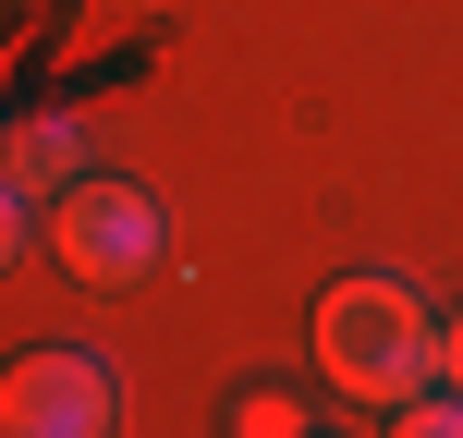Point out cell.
<instances>
[{
    "instance_id": "obj_1",
    "label": "cell",
    "mask_w": 463,
    "mask_h": 438,
    "mask_svg": "<svg viewBox=\"0 0 463 438\" xmlns=\"http://www.w3.org/2000/svg\"><path fill=\"white\" fill-rule=\"evenodd\" d=\"M317 366L342 402H366V415H402V402L439 390V317H427L402 280H329L317 293Z\"/></svg>"
},
{
    "instance_id": "obj_2",
    "label": "cell",
    "mask_w": 463,
    "mask_h": 438,
    "mask_svg": "<svg viewBox=\"0 0 463 438\" xmlns=\"http://www.w3.org/2000/svg\"><path fill=\"white\" fill-rule=\"evenodd\" d=\"M159 195L146 183H110V171H86V183L49 195V256H61L86 293H135L146 268H159Z\"/></svg>"
},
{
    "instance_id": "obj_3",
    "label": "cell",
    "mask_w": 463,
    "mask_h": 438,
    "mask_svg": "<svg viewBox=\"0 0 463 438\" xmlns=\"http://www.w3.org/2000/svg\"><path fill=\"white\" fill-rule=\"evenodd\" d=\"M110 426H122L110 353H86V341L13 353V377H0V438H110Z\"/></svg>"
},
{
    "instance_id": "obj_4",
    "label": "cell",
    "mask_w": 463,
    "mask_h": 438,
    "mask_svg": "<svg viewBox=\"0 0 463 438\" xmlns=\"http://www.w3.org/2000/svg\"><path fill=\"white\" fill-rule=\"evenodd\" d=\"M61 183H86V135H73V122H13V146H0V195L49 208Z\"/></svg>"
},
{
    "instance_id": "obj_5",
    "label": "cell",
    "mask_w": 463,
    "mask_h": 438,
    "mask_svg": "<svg viewBox=\"0 0 463 438\" xmlns=\"http://www.w3.org/2000/svg\"><path fill=\"white\" fill-rule=\"evenodd\" d=\"M232 438H305V415L280 390H244V402H232Z\"/></svg>"
},
{
    "instance_id": "obj_6",
    "label": "cell",
    "mask_w": 463,
    "mask_h": 438,
    "mask_svg": "<svg viewBox=\"0 0 463 438\" xmlns=\"http://www.w3.org/2000/svg\"><path fill=\"white\" fill-rule=\"evenodd\" d=\"M391 438H463V390H427V402H402Z\"/></svg>"
},
{
    "instance_id": "obj_7",
    "label": "cell",
    "mask_w": 463,
    "mask_h": 438,
    "mask_svg": "<svg viewBox=\"0 0 463 438\" xmlns=\"http://www.w3.org/2000/svg\"><path fill=\"white\" fill-rule=\"evenodd\" d=\"M439 390H463V317H439Z\"/></svg>"
}]
</instances>
